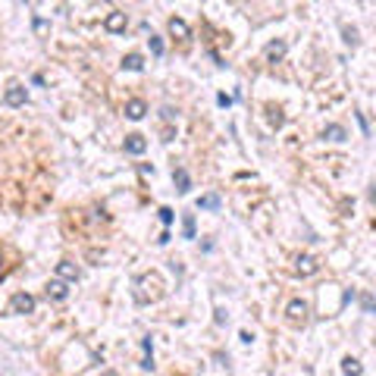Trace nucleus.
<instances>
[{
	"instance_id": "nucleus-1",
	"label": "nucleus",
	"mask_w": 376,
	"mask_h": 376,
	"mask_svg": "<svg viewBox=\"0 0 376 376\" xmlns=\"http://www.w3.org/2000/svg\"><path fill=\"white\" fill-rule=\"evenodd\" d=\"M35 298H31L29 292H16L10 298V313H35Z\"/></svg>"
},
{
	"instance_id": "nucleus-2",
	"label": "nucleus",
	"mask_w": 376,
	"mask_h": 376,
	"mask_svg": "<svg viewBox=\"0 0 376 376\" xmlns=\"http://www.w3.org/2000/svg\"><path fill=\"white\" fill-rule=\"evenodd\" d=\"M79 267H75L72 260H60L57 263V279H63V282H79Z\"/></svg>"
},
{
	"instance_id": "nucleus-3",
	"label": "nucleus",
	"mask_w": 376,
	"mask_h": 376,
	"mask_svg": "<svg viewBox=\"0 0 376 376\" xmlns=\"http://www.w3.org/2000/svg\"><path fill=\"white\" fill-rule=\"evenodd\" d=\"M25 100H29V94H25L22 85H10L6 94H3V104H10V107H22Z\"/></svg>"
},
{
	"instance_id": "nucleus-4",
	"label": "nucleus",
	"mask_w": 376,
	"mask_h": 376,
	"mask_svg": "<svg viewBox=\"0 0 376 376\" xmlns=\"http://www.w3.org/2000/svg\"><path fill=\"white\" fill-rule=\"evenodd\" d=\"M295 270L301 273V276H313V273L320 270V263H317V257H313V254H301V257L295 260Z\"/></svg>"
},
{
	"instance_id": "nucleus-5",
	"label": "nucleus",
	"mask_w": 376,
	"mask_h": 376,
	"mask_svg": "<svg viewBox=\"0 0 376 376\" xmlns=\"http://www.w3.org/2000/svg\"><path fill=\"white\" fill-rule=\"evenodd\" d=\"M125 25H129L125 13H110L107 19H104V29L110 31V35H119V31H125Z\"/></svg>"
},
{
	"instance_id": "nucleus-6",
	"label": "nucleus",
	"mask_w": 376,
	"mask_h": 376,
	"mask_svg": "<svg viewBox=\"0 0 376 376\" xmlns=\"http://www.w3.org/2000/svg\"><path fill=\"white\" fill-rule=\"evenodd\" d=\"M288 320H292V323H304L307 320V304L301 301V298H295V301H288Z\"/></svg>"
},
{
	"instance_id": "nucleus-7",
	"label": "nucleus",
	"mask_w": 376,
	"mask_h": 376,
	"mask_svg": "<svg viewBox=\"0 0 376 376\" xmlns=\"http://www.w3.org/2000/svg\"><path fill=\"white\" fill-rule=\"evenodd\" d=\"M47 298H54V301H66V298H69L66 282H63V279H50V282H47Z\"/></svg>"
},
{
	"instance_id": "nucleus-8",
	"label": "nucleus",
	"mask_w": 376,
	"mask_h": 376,
	"mask_svg": "<svg viewBox=\"0 0 376 376\" xmlns=\"http://www.w3.org/2000/svg\"><path fill=\"white\" fill-rule=\"evenodd\" d=\"M125 154H132V157H138V154H144L148 151V141L141 138V135H125Z\"/></svg>"
},
{
	"instance_id": "nucleus-9",
	"label": "nucleus",
	"mask_w": 376,
	"mask_h": 376,
	"mask_svg": "<svg viewBox=\"0 0 376 376\" xmlns=\"http://www.w3.org/2000/svg\"><path fill=\"white\" fill-rule=\"evenodd\" d=\"M144 113H148V104H144L141 97H132L129 104H125V116L135 119V123H138V119H144Z\"/></svg>"
},
{
	"instance_id": "nucleus-10",
	"label": "nucleus",
	"mask_w": 376,
	"mask_h": 376,
	"mask_svg": "<svg viewBox=\"0 0 376 376\" xmlns=\"http://www.w3.org/2000/svg\"><path fill=\"white\" fill-rule=\"evenodd\" d=\"M173 182H176V191H179V194H188V191H191V179H188V173H185L182 166L173 169Z\"/></svg>"
},
{
	"instance_id": "nucleus-11",
	"label": "nucleus",
	"mask_w": 376,
	"mask_h": 376,
	"mask_svg": "<svg viewBox=\"0 0 376 376\" xmlns=\"http://www.w3.org/2000/svg\"><path fill=\"white\" fill-rule=\"evenodd\" d=\"M263 54H267V60H270V63H279V60L285 57V41H270Z\"/></svg>"
},
{
	"instance_id": "nucleus-12",
	"label": "nucleus",
	"mask_w": 376,
	"mask_h": 376,
	"mask_svg": "<svg viewBox=\"0 0 376 376\" xmlns=\"http://www.w3.org/2000/svg\"><path fill=\"white\" fill-rule=\"evenodd\" d=\"M123 69H129V72H141V69H144V57H141V54H129V57H123Z\"/></svg>"
},
{
	"instance_id": "nucleus-13",
	"label": "nucleus",
	"mask_w": 376,
	"mask_h": 376,
	"mask_svg": "<svg viewBox=\"0 0 376 376\" xmlns=\"http://www.w3.org/2000/svg\"><path fill=\"white\" fill-rule=\"evenodd\" d=\"M342 373H345V376H361L364 367H361L357 357H345V361H342Z\"/></svg>"
},
{
	"instance_id": "nucleus-14",
	"label": "nucleus",
	"mask_w": 376,
	"mask_h": 376,
	"mask_svg": "<svg viewBox=\"0 0 376 376\" xmlns=\"http://www.w3.org/2000/svg\"><path fill=\"white\" fill-rule=\"evenodd\" d=\"M219 204H223V201H219V194H204V198H198V210H213V213H217Z\"/></svg>"
},
{
	"instance_id": "nucleus-15",
	"label": "nucleus",
	"mask_w": 376,
	"mask_h": 376,
	"mask_svg": "<svg viewBox=\"0 0 376 376\" xmlns=\"http://www.w3.org/2000/svg\"><path fill=\"white\" fill-rule=\"evenodd\" d=\"M169 35H176V38H188V25L182 22V19H176V16H173V19H169Z\"/></svg>"
},
{
	"instance_id": "nucleus-16",
	"label": "nucleus",
	"mask_w": 376,
	"mask_h": 376,
	"mask_svg": "<svg viewBox=\"0 0 376 376\" xmlns=\"http://www.w3.org/2000/svg\"><path fill=\"white\" fill-rule=\"evenodd\" d=\"M323 138H329V141H345V129H342V125H326V129H323Z\"/></svg>"
},
{
	"instance_id": "nucleus-17",
	"label": "nucleus",
	"mask_w": 376,
	"mask_h": 376,
	"mask_svg": "<svg viewBox=\"0 0 376 376\" xmlns=\"http://www.w3.org/2000/svg\"><path fill=\"white\" fill-rule=\"evenodd\" d=\"M342 38H345V44H351V47L361 44V38H357V29H354V25H342Z\"/></svg>"
},
{
	"instance_id": "nucleus-18",
	"label": "nucleus",
	"mask_w": 376,
	"mask_h": 376,
	"mask_svg": "<svg viewBox=\"0 0 376 376\" xmlns=\"http://www.w3.org/2000/svg\"><path fill=\"white\" fill-rule=\"evenodd\" d=\"M182 232H185V238H194V213L182 217Z\"/></svg>"
},
{
	"instance_id": "nucleus-19",
	"label": "nucleus",
	"mask_w": 376,
	"mask_h": 376,
	"mask_svg": "<svg viewBox=\"0 0 376 376\" xmlns=\"http://www.w3.org/2000/svg\"><path fill=\"white\" fill-rule=\"evenodd\" d=\"M148 44H151V54H154V57H163V41H160L157 35H151Z\"/></svg>"
},
{
	"instance_id": "nucleus-20",
	"label": "nucleus",
	"mask_w": 376,
	"mask_h": 376,
	"mask_svg": "<svg viewBox=\"0 0 376 376\" xmlns=\"http://www.w3.org/2000/svg\"><path fill=\"white\" fill-rule=\"evenodd\" d=\"M270 123L276 125V129H279L282 123H285V116H282V110H279V107H270Z\"/></svg>"
},
{
	"instance_id": "nucleus-21",
	"label": "nucleus",
	"mask_w": 376,
	"mask_h": 376,
	"mask_svg": "<svg viewBox=\"0 0 376 376\" xmlns=\"http://www.w3.org/2000/svg\"><path fill=\"white\" fill-rule=\"evenodd\" d=\"M157 213H160V223H163V226H169V223H173V217H176V213L169 210V207H160Z\"/></svg>"
},
{
	"instance_id": "nucleus-22",
	"label": "nucleus",
	"mask_w": 376,
	"mask_h": 376,
	"mask_svg": "<svg viewBox=\"0 0 376 376\" xmlns=\"http://www.w3.org/2000/svg\"><path fill=\"white\" fill-rule=\"evenodd\" d=\"M160 116H163V119H166V123H173V119H176V110H173V107H169V104H166L163 110H160Z\"/></svg>"
},
{
	"instance_id": "nucleus-23",
	"label": "nucleus",
	"mask_w": 376,
	"mask_h": 376,
	"mask_svg": "<svg viewBox=\"0 0 376 376\" xmlns=\"http://www.w3.org/2000/svg\"><path fill=\"white\" fill-rule=\"evenodd\" d=\"M361 304H364V313H373V298H370V295H364Z\"/></svg>"
},
{
	"instance_id": "nucleus-24",
	"label": "nucleus",
	"mask_w": 376,
	"mask_h": 376,
	"mask_svg": "<svg viewBox=\"0 0 376 376\" xmlns=\"http://www.w3.org/2000/svg\"><path fill=\"white\" fill-rule=\"evenodd\" d=\"M217 104L219 107H232V97H229V94H217Z\"/></svg>"
},
{
	"instance_id": "nucleus-25",
	"label": "nucleus",
	"mask_w": 376,
	"mask_h": 376,
	"mask_svg": "<svg viewBox=\"0 0 376 376\" xmlns=\"http://www.w3.org/2000/svg\"><path fill=\"white\" fill-rule=\"evenodd\" d=\"M141 370H154V354H144V361H141Z\"/></svg>"
},
{
	"instance_id": "nucleus-26",
	"label": "nucleus",
	"mask_w": 376,
	"mask_h": 376,
	"mask_svg": "<svg viewBox=\"0 0 376 376\" xmlns=\"http://www.w3.org/2000/svg\"><path fill=\"white\" fill-rule=\"evenodd\" d=\"M213 320H217V323H226V320H229V313L223 311V307H217V317H213Z\"/></svg>"
},
{
	"instance_id": "nucleus-27",
	"label": "nucleus",
	"mask_w": 376,
	"mask_h": 376,
	"mask_svg": "<svg viewBox=\"0 0 376 376\" xmlns=\"http://www.w3.org/2000/svg\"><path fill=\"white\" fill-rule=\"evenodd\" d=\"M357 123H361V129H364V135H370V125H367V119H364L361 113H357Z\"/></svg>"
},
{
	"instance_id": "nucleus-28",
	"label": "nucleus",
	"mask_w": 376,
	"mask_h": 376,
	"mask_svg": "<svg viewBox=\"0 0 376 376\" xmlns=\"http://www.w3.org/2000/svg\"><path fill=\"white\" fill-rule=\"evenodd\" d=\"M0 273H3V251H0Z\"/></svg>"
},
{
	"instance_id": "nucleus-29",
	"label": "nucleus",
	"mask_w": 376,
	"mask_h": 376,
	"mask_svg": "<svg viewBox=\"0 0 376 376\" xmlns=\"http://www.w3.org/2000/svg\"><path fill=\"white\" fill-rule=\"evenodd\" d=\"M104 376H116V373H104Z\"/></svg>"
}]
</instances>
